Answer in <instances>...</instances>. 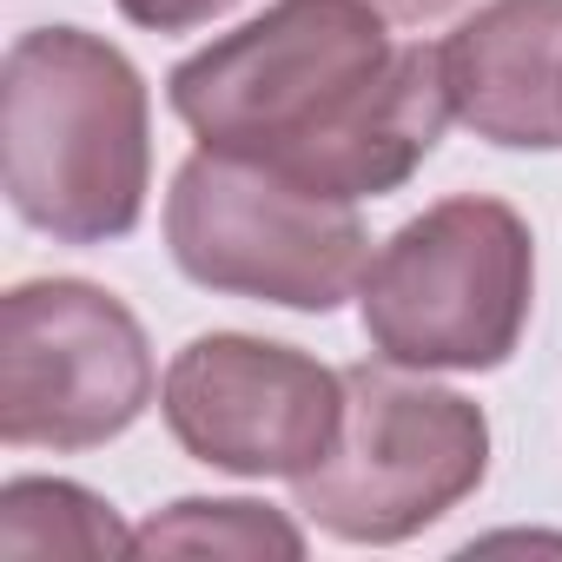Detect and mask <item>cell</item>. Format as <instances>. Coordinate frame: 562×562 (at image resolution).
I'll use <instances>...</instances> for the list:
<instances>
[{
  "label": "cell",
  "mask_w": 562,
  "mask_h": 562,
  "mask_svg": "<svg viewBox=\"0 0 562 562\" xmlns=\"http://www.w3.org/2000/svg\"><path fill=\"white\" fill-rule=\"evenodd\" d=\"M391 27L364 0H271L238 34L179 60L166 100L212 153L351 205L384 199L450 126L437 47L391 41Z\"/></svg>",
  "instance_id": "6da1fadb"
},
{
  "label": "cell",
  "mask_w": 562,
  "mask_h": 562,
  "mask_svg": "<svg viewBox=\"0 0 562 562\" xmlns=\"http://www.w3.org/2000/svg\"><path fill=\"white\" fill-rule=\"evenodd\" d=\"M159 391L146 325L87 278H27L0 299V443L100 450Z\"/></svg>",
  "instance_id": "8992f818"
},
{
  "label": "cell",
  "mask_w": 562,
  "mask_h": 562,
  "mask_svg": "<svg viewBox=\"0 0 562 562\" xmlns=\"http://www.w3.org/2000/svg\"><path fill=\"white\" fill-rule=\"evenodd\" d=\"M159 417L192 463L225 476H305L345 424V371L245 331L192 338L159 378Z\"/></svg>",
  "instance_id": "52a82bcc"
},
{
  "label": "cell",
  "mask_w": 562,
  "mask_h": 562,
  "mask_svg": "<svg viewBox=\"0 0 562 562\" xmlns=\"http://www.w3.org/2000/svg\"><path fill=\"white\" fill-rule=\"evenodd\" d=\"M139 555H305V529L251 496H179L146 529H133Z\"/></svg>",
  "instance_id": "30bf717a"
},
{
  "label": "cell",
  "mask_w": 562,
  "mask_h": 562,
  "mask_svg": "<svg viewBox=\"0 0 562 562\" xmlns=\"http://www.w3.org/2000/svg\"><path fill=\"white\" fill-rule=\"evenodd\" d=\"M483 476L490 417L463 391L404 378V364H351L338 443L292 476V496L325 536L391 549L470 503Z\"/></svg>",
  "instance_id": "5b68a950"
},
{
  "label": "cell",
  "mask_w": 562,
  "mask_h": 562,
  "mask_svg": "<svg viewBox=\"0 0 562 562\" xmlns=\"http://www.w3.org/2000/svg\"><path fill=\"white\" fill-rule=\"evenodd\" d=\"M166 251L199 292L338 312L371 271V232L351 199L312 192L238 153L199 146L166 192Z\"/></svg>",
  "instance_id": "277c9868"
},
{
  "label": "cell",
  "mask_w": 562,
  "mask_h": 562,
  "mask_svg": "<svg viewBox=\"0 0 562 562\" xmlns=\"http://www.w3.org/2000/svg\"><path fill=\"white\" fill-rule=\"evenodd\" d=\"M536 312V232L516 205L457 192L404 218L358 285L364 338L404 371H496Z\"/></svg>",
  "instance_id": "3957f363"
},
{
  "label": "cell",
  "mask_w": 562,
  "mask_h": 562,
  "mask_svg": "<svg viewBox=\"0 0 562 562\" xmlns=\"http://www.w3.org/2000/svg\"><path fill=\"white\" fill-rule=\"evenodd\" d=\"M364 8H378L384 21H404V27H417V21H437V14L463 8V0H364Z\"/></svg>",
  "instance_id": "7c38bea8"
},
{
  "label": "cell",
  "mask_w": 562,
  "mask_h": 562,
  "mask_svg": "<svg viewBox=\"0 0 562 562\" xmlns=\"http://www.w3.org/2000/svg\"><path fill=\"white\" fill-rule=\"evenodd\" d=\"M450 120L509 153L562 146V0H490L437 47Z\"/></svg>",
  "instance_id": "ba28073f"
},
{
  "label": "cell",
  "mask_w": 562,
  "mask_h": 562,
  "mask_svg": "<svg viewBox=\"0 0 562 562\" xmlns=\"http://www.w3.org/2000/svg\"><path fill=\"white\" fill-rule=\"evenodd\" d=\"M0 186L54 245L126 238L153 192V100L139 67L87 27H34L0 67Z\"/></svg>",
  "instance_id": "7a4b0ae2"
},
{
  "label": "cell",
  "mask_w": 562,
  "mask_h": 562,
  "mask_svg": "<svg viewBox=\"0 0 562 562\" xmlns=\"http://www.w3.org/2000/svg\"><path fill=\"white\" fill-rule=\"evenodd\" d=\"M0 549L8 555H126L133 529L106 496L67 476H14L0 490Z\"/></svg>",
  "instance_id": "9c48e42d"
},
{
  "label": "cell",
  "mask_w": 562,
  "mask_h": 562,
  "mask_svg": "<svg viewBox=\"0 0 562 562\" xmlns=\"http://www.w3.org/2000/svg\"><path fill=\"white\" fill-rule=\"evenodd\" d=\"M113 8L146 34H192V27H212L218 14H232L238 0H113Z\"/></svg>",
  "instance_id": "8fae6325"
}]
</instances>
